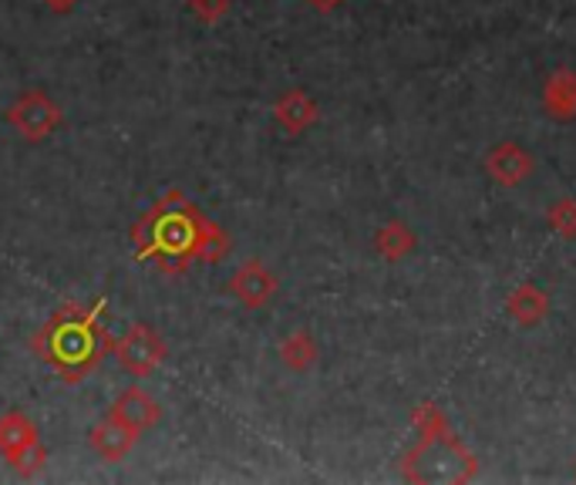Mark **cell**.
Instances as JSON below:
<instances>
[{
  "label": "cell",
  "mask_w": 576,
  "mask_h": 485,
  "mask_svg": "<svg viewBox=\"0 0 576 485\" xmlns=\"http://www.w3.org/2000/svg\"><path fill=\"white\" fill-rule=\"evenodd\" d=\"M479 472V458L451 432L435 438H418V445L401 458V475L408 482H469Z\"/></svg>",
  "instance_id": "cell-3"
},
{
  "label": "cell",
  "mask_w": 576,
  "mask_h": 485,
  "mask_svg": "<svg viewBox=\"0 0 576 485\" xmlns=\"http://www.w3.org/2000/svg\"><path fill=\"white\" fill-rule=\"evenodd\" d=\"M483 166H486V176H489L496 186L516 189V186H523V182L533 176L536 159H533V152H526L519 142H499V146L489 149V156H486Z\"/></svg>",
  "instance_id": "cell-7"
},
{
  "label": "cell",
  "mask_w": 576,
  "mask_h": 485,
  "mask_svg": "<svg viewBox=\"0 0 576 485\" xmlns=\"http://www.w3.org/2000/svg\"><path fill=\"white\" fill-rule=\"evenodd\" d=\"M546 222L559 239H576V196H563L546 209Z\"/></svg>",
  "instance_id": "cell-17"
},
{
  "label": "cell",
  "mask_w": 576,
  "mask_h": 485,
  "mask_svg": "<svg viewBox=\"0 0 576 485\" xmlns=\"http://www.w3.org/2000/svg\"><path fill=\"white\" fill-rule=\"evenodd\" d=\"M105 300H95L91 307L81 304H64L38 334H34V354L54 368L68 385L85 382L101 357L111 350V334L101 324Z\"/></svg>",
  "instance_id": "cell-1"
},
{
  "label": "cell",
  "mask_w": 576,
  "mask_h": 485,
  "mask_svg": "<svg viewBox=\"0 0 576 485\" xmlns=\"http://www.w3.org/2000/svg\"><path fill=\"white\" fill-rule=\"evenodd\" d=\"M136 438H139V432L129 428L122 418H115V415L101 418V422L91 428V435H88L91 448H95L105 462H119V458H126V455L132 452Z\"/></svg>",
  "instance_id": "cell-10"
},
{
  "label": "cell",
  "mask_w": 576,
  "mask_h": 485,
  "mask_svg": "<svg viewBox=\"0 0 576 485\" xmlns=\"http://www.w3.org/2000/svg\"><path fill=\"white\" fill-rule=\"evenodd\" d=\"M274 118H277V126H280L287 136H304L310 126H317L320 108H317V101H314L304 88H290V91L280 95V101L274 105Z\"/></svg>",
  "instance_id": "cell-9"
},
{
  "label": "cell",
  "mask_w": 576,
  "mask_h": 485,
  "mask_svg": "<svg viewBox=\"0 0 576 485\" xmlns=\"http://www.w3.org/2000/svg\"><path fill=\"white\" fill-rule=\"evenodd\" d=\"M202 229H206V216L179 189H172L132 226L136 257L156 260L166 274L176 277L199 257Z\"/></svg>",
  "instance_id": "cell-2"
},
{
  "label": "cell",
  "mask_w": 576,
  "mask_h": 485,
  "mask_svg": "<svg viewBox=\"0 0 576 485\" xmlns=\"http://www.w3.org/2000/svg\"><path fill=\"white\" fill-rule=\"evenodd\" d=\"M8 121L14 126V132L24 136L28 142H41V139H48L61 126V108L44 91H24L8 108Z\"/></svg>",
  "instance_id": "cell-6"
},
{
  "label": "cell",
  "mask_w": 576,
  "mask_h": 485,
  "mask_svg": "<svg viewBox=\"0 0 576 485\" xmlns=\"http://www.w3.org/2000/svg\"><path fill=\"white\" fill-rule=\"evenodd\" d=\"M307 4H310L314 11H334V8L344 4V0H307Z\"/></svg>",
  "instance_id": "cell-21"
},
{
  "label": "cell",
  "mask_w": 576,
  "mask_h": 485,
  "mask_svg": "<svg viewBox=\"0 0 576 485\" xmlns=\"http://www.w3.org/2000/svg\"><path fill=\"white\" fill-rule=\"evenodd\" d=\"M44 4H48V8H51L54 14H68V11H71V8L78 4V0H44Z\"/></svg>",
  "instance_id": "cell-20"
},
{
  "label": "cell",
  "mask_w": 576,
  "mask_h": 485,
  "mask_svg": "<svg viewBox=\"0 0 576 485\" xmlns=\"http://www.w3.org/2000/svg\"><path fill=\"white\" fill-rule=\"evenodd\" d=\"M543 111L553 121H573L576 118V71L556 68L543 85Z\"/></svg>",
  "instance_id": "cell-11"
},
{
  "label": "cell",
  "mask_w": 576,
  "mask_h": 485,
  "mask_svg": "<svg viewBox=\"0 0 576 485\" xmlns=\"http://www.w3.org/2000/svg\"><path fill=\"white\" fill-rule=\"evenodd\" d=\"M317 354H320V347H317V340H314L310 330H294L290 337L280 340V360L287 364L290 372H297V375H304V372L314 368Z\"/></svg>",
  "instance_id": "cell-15"
},
{
  "label": "cell",
  "mask_w": 576,
  "mask_h": 485,
  "mask_svg": "<svg viewBox=\"0 0 576 485\" xmlns=\"http://www.w3.org/2000/svg\"><path fill=\"white\" fill-rule=\"evenodd\" d=\"M506 314L519 324V327H536L549 317V294L536 284H519L509 297H506Z\"/></svg>",
  "instance_id": "cell-13"
},
{
  "label": "cell",
  "mask_w": 576,
  "mask_h": 485,
  "mask_svg": "<svg viewBox=\"0 0 576 485\" xmlns=\"http://www.w3.org/2000/svg\"><path fill=\"white\" fill-rule=\"evenodd\" d=\"M111 350H115V357H119V364L122 368L132 375V378H146V375H152L159 364L166 360V340L156 334V327H149V324H136L122 340H115L111 344Z\"/></svg>",
  "instance_id": "cell-5"
},
{
  "label": "cell",
  "mask_w": 576,
  "mask_h": 485,
  "mask_svg": "<svg viewBox=\"0 0 576 485\" xmlns=\"http://www.w3.org/2000/svg\"><path fill=\"white\" fill-rule=\"evenodd\" d=\"M411 425L418 428V438H435V435H445V432H451L448 428V418H445V412L435 405V402H421L415 412H411Z\"/></svg>",
  "instance_id": "cell-18"
},
{
  "label": "cell",
  "mask_w": 576,
  "mask_h": 485,
  "mask_svg": "<svg viewBox=\"0 0 576 485\" xmlns=\"http://www.w3.org/2000/svg\"><path fill=\"white\" fill-rule=\"evenodd\" d=\"M0 455H4L21 475H34L44 468L48 452L41 445L38 425L28 415H21V412L0 415Z\"/></svg>",
  "instance_id": "cell-4"
},
{
  "label": "cell",
  "mask_w": 576,
  "mask_h": 485,
  "mask_svg": "<svg viewBox=\"0 0 576 485\" xmlns=\"http://www.w3.org/2000/svg\"><path fill=\"white\" fill-rule=\"evenodd\" d=\"M111 415L115 418H122L129 428H136V432H146V428H152L159 418H162V408H159V402L149 395V392H142V388H126L122 395H119V402L111 405Z\"/></svg>",
  "instance_id": "cell-12"
},
{
  "label": "cell",
  "mask_w": 576,
  "mask_h": 485,
  "mask_svg": "<svg viewBox=\"0 0 576 485\" xmlns=\"http://www.w3.org/2000/svg\"><path fill=\"white\" fill-rule=\"evenodd\" d=\"M371 247H375V254H378L381 260H388V264H401L405 257H411V254H415L418 236H415V229H411L408 222H401V219H388V222H381V226H378V232H375V239H371Z\"/></svg>",
  "instance_id": "cell-14"
},
{
  "label": "cell",
  "mask_w": 576,
  "mask_h": 485,
  "mask_svg": "<svg viewBox=\"0 0 576 485\" xmlns=\"http://www.w3.org/2000/svg\"><path fill=\"white\" fill-rule=\"evenodd\" d=\"M192 14L202 21V24H216L229 14V8H234V0H189Z\"/></svg>",
  "instance_id": "cell-19"
},
{
  "label": "cell",
  "mask_w": 576,
  "mask_h": 485,
  "mask_svg": "<svg viewBox=\"0 0 576 485\" xmlns=\"http://www.w3.org/2000/svg\"><path fill=\"white\" fill-rule=\"evenodd\" d=\"M277 290H280L277 274L267 264H260V260H247L234 277H229V294H234L250 310L270 304L277 297Z\"/></svg>",
  "instance_id": "cell-8"
},
{
  "label": "cell",
  "mask_w": 576,
  "mask_h": 485,
  "mask_svg": "<svg viewBox=\"0 0 576 485\" xmlns=\"http://www.w3.org/2000/svg\"><path fill=\"white\" fill-rule=\"evenodd\" d=\"M234 250V242H229L226 229L212 219H206V229H202V239H199V257L196 260H206V264H219L229 257Z\"/></svg>",
  "instance_id": "cell-16"
}]
</instances>
